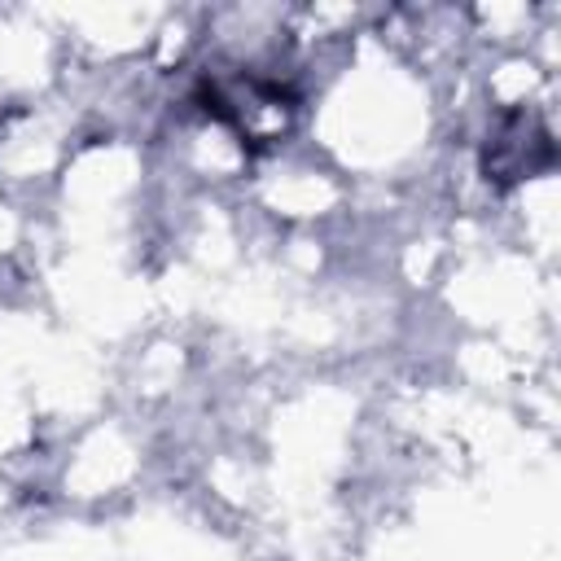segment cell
Returning a JSON list of instances; mask_svg holds the SVG:
<instances>
[{
    "mask_svg": "<svg viewBox=\"0 0 561 561\" xmlns=\"http://www.w3.org/2000/svg\"><path fill=\"white\" fill-rule=\"evenodd\" d=\"M193 96L210 118L232 127L237 140L250 149L280 140L298 110V96L289 88L259 75H202Z\"/></svg>",
    "mask_w": 561,
    "mask_h": 561,
    "instance_id": "6da1fadb",
    "label": "cell"
},
{
    "mask_svg": "<svg viewBox=\"0 0 561 561\" xmlns=\"http://www.w3.org/2000/svg\"><path fill=\"white\" fill-rule=\"evenodd\" d=\"M557 158L552 131L535 110H508L495 118V127L482 140V180L495 188H513L522 180H535Z\"/></svg>",
    "mask_w": 561,
    "mask_h": 561,
    "instance_id": "7a4b0ae2",
    "label": "cell"
}]
</instances>
